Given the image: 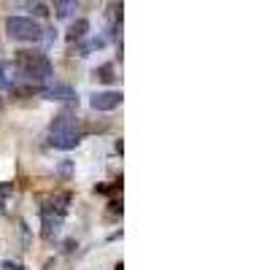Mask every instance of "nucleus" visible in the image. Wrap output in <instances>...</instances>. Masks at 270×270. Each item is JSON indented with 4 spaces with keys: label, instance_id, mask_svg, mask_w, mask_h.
Returning <instances> with one entry per match:
<instances>
[{
    "label": "nucleus",
    "instance_id": "nucleus-1",
    "mask_svg": "<svg viewBox=\"0 0 270 270\" xmlns=\"http://www.w3.org/2000/svg\"><path fill=\"white\" fill-rule=\"evenodd\" d=\"M17 65L22 70V76H27L30 81L41 84V81H49L54 68L46 54H38V52H17Z\"/></svg>",
    "mask_w": 270,
    "mask_h": 270
},
{
    "label": "nucleus",
    "instance_id": "nucleus-2",
    "mask_svg": "<svg viewBox=\"0 0 270 270\" xmlns=\"http://www.w3.org/2000/svg\"><path fill=\"white\" fill-rule=\"evenodd\" d=\"M6 33L14 41H25V43L43 41V27L30 17H9L6 19Z\"/></svg>",
    "mask_w": 270,
    "mask_h": 270
},
{
    "label": "nucleus",
    "instance_id": "nucleus-3",
    "mask_svg": "<svg viewBox=\"0 0 270 270\" xmlns=\"http://www.w3.org/2000/svg\"><path fill=\"white\" fill-rule=\"evenodd\" d=\"M81 144V132L78 130H68V132H57V130H49V146L52 149H62V152H70Z\"/></svg>",
    "mask_w": 270,
    "mask_h": 270
},
{
    "label": "nucleus",
    "instance_id": "nucleus-4",
    "mask_svg": "<svg viewBox=\"0 0 270 270\" xmlns=\"http://www.w3.org/2000/svg\"><path fill=\"white\" fill-rule=\"evenodd\" d=\"M122 100H124L122 92L108 89V92H95L92 98H89V106H92L95 111H114V108L122 106Z\"/></svg>",
    "mask_w": 270,
    "mask_h": 270
},
{
    "label": "nucleus",
    "instance_id": "nucleus-5",
    "mask_svg": "<svg viewBox=\"0 0 270 270\" xmlns=\"http://www.w3.org/2000/svg\"><path fill=\"white\" fill-rule=\"evenodd\" d=\"M41 95L46 100H76V92L65 84H49L41 89Z\"/></svg>",
    "mask_w": 270,
    "mask_h": 270
},
{
    "label": "nucleus",
    "instance_id": "nucleus-6",
    "mask_svg": "<svg viewBox=\"0 0 270 270\" xmlns=\"http://www.w3.org/2000/svg\"><path fill=\"white\" fill-rule=\"evenodd\" d=\"M60 227H62V213L43 211V238L46 241H52V238L60 233Z\"/></svg>",
    "mask_w": 270,
    "mask_h": 270
},
{
    "label": "nucleus",
    "instance_id": "nucleus-7",
    "mask_svg": "<svg viewBox=\"0 0 270 270\" xmlns=\"http://www.w3.org/2000/svg\"><path fill=\"white\" fill-rule=\"evenodd\" d=\"M78 119L73 114H60V116H54V122L49 130H57V132H68V130H78Z\"/></svg>",
    "mask_w": 270,
    "mask_h": 270
},
{
    "label": "nucleus",
    "instance_id": "nucleus-8",
    "mask_svg": "<svg viewBox=\"0 0 270 270\" xmlns=\"http://www.w3.org/2000/svg\"><path fill=\"white\" fill-rule=\"evenodd\" d=\"M76 9H78V0H54V14L60 19H70Z\"/></svg>",
    "mask_w": 270,
    "mask_h": 270
},
{
    "label": "nucleus",
    "instance_id": "nucleus-9",
    "mask_svg": "<svg viewBox=\"0 0 270 270\" xmlns=\"http://www.w3.org/2000/svg\"><path fill=\"white\" fill-rule=\"evenodd\" d=\"M86 33H89V22H86V19H76L73 25H70L68 38H70V41H78V38H84Z\"/></svg>",
    "mask_w": 270,
    "mask_h": 270
},
{
    "label": "nucleus",
    "instance_id": "nucleus-10",
    "mask_svg": "<svg viewBox=\"0 0 270 270\" xmlns=\"http://www.w3.org/2000/svg\"><path fill=\"white\" fill-rule=\"evenodd\" d=\"M68 203H70V195L68 192H62V195H54L49 203L43 205V208H54L57 213H65V208H68Z\"/></svg>",
    "mask_w": 270,
    "mask_h": 270
},
{
    "label": "nucleus",
    "instance_id": "nucleus-11",
    "mask_svg": "<svg viewBox=\"0 0 270 270\" xmlns=\"http://www.w3.org/2000/svg\"><path fill=\"white\" fill-rule=\"evenodd\" d=\"M95 76H98L100 78V81H106V84H111V81H114V65H103V68H98V70H95Z\"/></svg>",
    "mask_w": 270,
    "mask_h": 270
},
{
    "label": "nucleus",
    "instance_id": "nucleus-12",
    "mask_svg": "<svg viewBox=\"0 0 270 270\" xmlns=\"http://www.w3.org/2000/svg\"><path fill=\"white\" fill-rule=\"evenodd\" d=\"M60 176L62 178H70V173H73V162H70V160H62V165H60Z\"/></svg>",
    "mask_w": 270,
    "mask_h": 270
},
{
    "label": "nucleus",
    "instance_id": "nucleus-13",
    "mask_svg": "<svg viewBox=\"0 0 270 270\" xmlns=\"http://www.w3.org/2000/svg\"><path fill=\"white\" fill-rule=\"evenodd\" d=\"M3 270H25V267H22L19 262H11V259H6V262H3Z\"/></svg>",
    "mask_w": 270,
    "mask_h": 270
},
{
    "label": "nucleus",
    "instance_id": "nucleus-14",
    "mask_svg": "<svg viewBox=\"0 0 270 270\" xmlns=\"http://www.w3.org/2000/svg\"><path fill=\"white\" fill-rule=\"evenodd\" d=\"M33 14H35V17H49V9H46V6H41V3H38L35 9H33Z\"/></svg>",
    "mask_w": 270,
    "mask_h": 270
},
{
    "label": "nucleus",
    "instance_id": "nucleus-15",
    "mask_svg": "<svg viewBox=\"0 0 270 270\" xmlns=\"http://www.w3.org/2000/svg\"><path fill=\"white\" fill-rule=\"evenodd\" d=\"M111 213H122V200H111Z\"/></svg>",
    "mask_w": 270,
    "mask_h": 270
},
{
    "label": "nucleus",
    "instance_id": "nucleus-16",
    "mask_svg": "<svg viewBox=\"0 0 270 270\" xmlns=\"http://www.w3.org/2000/svg\"><path fill=\"white\" fill-rule=\"evenodd\" d=\"M11 192H14V184H0V197H6Z\"/></svg>",
    "mask_w": 270,
    "mask_h": 270
},
{
    "label": "nucleus",
    "instance_id": "nucleus-17",
    "mask_svg": "<svg viewBox=\"0 0 270 270\" xmlns=\"http://www.w3.org/2000/svg\"><path fill=\"white\" fill-rule=\"evenodd\" d=\"M122 267H124V265H122V262H116V267H114V270H122Z\"/></svg>",
    "mask_w": 270,
    "mask_h": 270
},
{
    "label": "nucleus",
    "instance_id": "nucleus-18",
    "mask_svg": "<svg viewBox=\"0 0 270 270\" xmlns=\"http://www.w3.org/2000/svg\"><path fill=\"white\" fill-rule=\"evenodd\" d=\"M0 213H6V208H3V203H0Z\"/></svg>",
    "mask_w": 270,
    "mask_h": 270
},
{
    "label": "nucleus",
    "instance_id": "nucleus-19",
    "mask_svg": "<svg viewBox=\"0 0 270 270\" xmlns=\"http://www.w3.org/2000/svg\"><path fill=\"white\" fill-rule=\"evenodd\" d=\"M0 111H3V100H0Z\"/></svg>",
    "mask_w": 270,
    "mask_h": 270
}]
</instances>
